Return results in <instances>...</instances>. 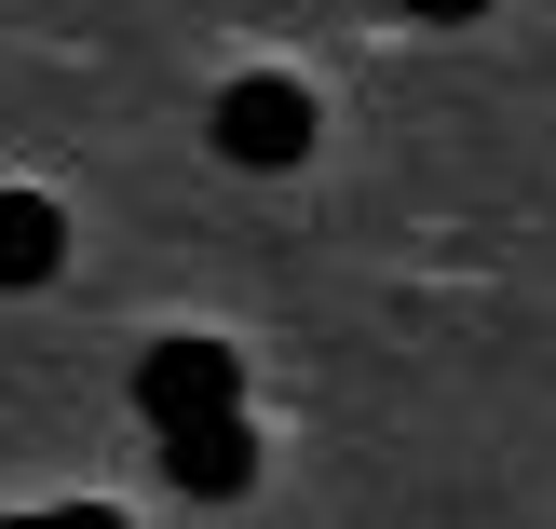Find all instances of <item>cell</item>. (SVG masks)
<instances>
[{
	"label": "cell",
	"instance_id": "obj_1",
	"mask_svg": "<svg viewBox=\"0 0 556 529\" xmlns=\"http://www.w3.org/2000/svg\"><path fill=\"white\" fill-rule=\"evenodd\" d=\"M204 136H217V163H244V177H286V163L313 150V96H299L286 68H244L231 96L204 109Z\"/></svg>",
	"mask_w": 556,
	"mask_h": 529
},
{
	"label": "cell",
	"instance_id": "obj_2",
	"mask_svg": "<svg viewBox=\"0 0 556 529\" xmlns=\"http://www.w3.org/2000/svg\"><path fill=\"white\" fill-rule=\"evenodd\" d=\"M136 407H150V434L204 421V407H244V353H231V340H204V326H177V340L136 353Z\"/></svg>",
	"mask_w": 556,
	"mask_h": 529
},
{
	"label": "cell",
	"instance_id": "obj_3",
	"mask_svg": "<svg viewBox=\"0 0 556 529\" xmlns=\"http://www.w3.org/2000/svg\"><path fill=\"white\" fill-rule=\"evenodd\" d=\"M163 476L190 489V503H231L244 476H258V434H244V407H204V421L163 434Z\"/></svg>",
	"mask_w": 556,
	"mask_h": 529
},
{
	"label": "cell",
	"instance_id": "obj_4",
	"mask_svg": "<svg viewBox=\"0 0 556 529\" xmlns=\"http://www.w3.org/2000/svg\"><path fill=\"white\" fill-rule=\"evenodd\" d=\"M54 259H68V217L41 190H0V286H54Z\"/></svg>",
	"mask_w": 556,
	"mask_h": 529
},
{
	"label": "cell",
	"instance_id": "obj_5",
	"mask_svg": "<svg viewBox=\"0 0 556 529\" xmlns=\"http://www.w3.org/2000/svg\"><path fill=\"white\" fill-rule=\"evenodd\" d=\"M407 14H421V27H476L489 0H407Z\"/></svg>",
	"mask_w": 556,
	"mask_h": 529
}]
</instances>
